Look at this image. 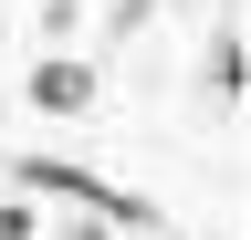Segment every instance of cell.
<instances>
[{"instance_id": "6", "label": "cell", "mask_w": 251, "mask_h": 240, "mask_svg": "<svg viewBox=\"0 0 251 240\" xmlns=\"http://www.w3.org/2000/svg\"><path fill=\"white\" fill-rule=\"evenodd\" d=\"M209 240H241V230H209Z\"/></svg>"}, {"instance_id": "4", "label": "cell", "mask_w": 251, "mask_h": 240, "mask_svg": "<svg viewBox=\"0 0 251 240\" xmlns=\"http://www.w3.org/2000/svg\"><path fill=\"white\" fill-rule=\"evenodd\" d=\"M52 219H42V198H0V240H42Z\"/></svg>"}, {"instance_id": "5", "label": "cell", "mask_w": 251, "mask_h": 240, "mask_svg": "<svg viewBox=\"0 0 251 240\" xmlns=\"http://www.w3.org/2000/svg\"><path fill=\"white\" fill-rule=\"evenodd\" d=\"M52 240H115V230H105V219H63Z\"/></svg>"}, {"instance_id": "2", "label": "cell", "mask_w": 251, "mask_h": 240, "mask_svg": "<svg viewBox=\"0 0 251 240\" xmlns=\"http://www.w3.org/2000/svg\"><path fill=\"white\" fill-rule=\"evenodd\" d=\"M21 94H31V115H84L94 105V63H84V52H42Z\"/></svg>"}, {"instance_id": "3", "label": "cell", "mask_w": 251, "mask_h": 240, "mask_svg": "<svg viewBox=\"0 0 251 240\" xmlns=\"http://www.w3.org/2000/svg\"><path fill=\"white\" fill-rule=\"evenodd\" d=\"M209 84L241 105V21H230V32H209Z\"/></svg>"}, {"instance_id": "1", "label": "cell", "mask_w": 251, "mask_h": 240, "mask_svg": "<svg viewBox=\"0 0 251 240\" xmlns=\"http://www.w3.org/2000/svg\"><path fill=\"white\" fill-rule=\"evenodd\" d=\"M11 177H21V198H74V209H94L105 230H147V198L105 188V177H94V167H74V157H21Z\"/></svg>"}]
</instances>
